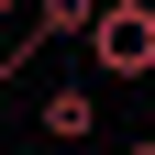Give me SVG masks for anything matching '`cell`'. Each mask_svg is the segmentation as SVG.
Returning <instances> with one entry per match:
<instances>
[{"mask_svg": "<svg viewBox=\"0 0 155 155\" xmlns=\"http://www.w3.org/2000/svg\"><path fill=\"white\" fill-rule=\"evenodd\" d=\"M89 78H155V0L144 11H100V22H89Z\"/></svg>", "mask_w": 155, "mask_h": 155, "instance_id": "1", "label": "cell"}, {"mask_svg": "<svg viewBox=\"0 0 155 155\" xmlns=\"http://www.w3.org/2000/svg\"><path fill=\"white\" fill-rule=\"evenodd\" d=\"M33 122H45V144H89V133H100V89H89V78H55Z\"/></svg>", "mask_w": 155, "mask_h": 155, "instance_id": "2", "label": "cell"}, {"mask_svg": "<svg viewBox=\"0 0 155 155\" xmlns=\"http://www.w3.org/2000/svg\"><path fill=\"white\" fill-rule=\"evenodd\" d=\"M0 89H11V78H0Z\"/></svg>", "mask_w": 155, "mask_h": 155, "instance_id": "6", "label": "cell"}, {"mask_svg": "<svg viewBox=\"0 0 155 155\" xmlns=\"http://www.w3.org/2000/svg\"><path fill=\"white\" fill-rule=\"evenodd\" d=\"M100 11H144V0H100Z\"/></svg>", "mask_w": 155, "mask_h": 155, "instance_id": "3", "label": "cell"}, {"mask_svg": "<svg viewBox=\"0 0 155 155\" xmlns=\"http://www.w3.org/2000/svg\"><path fill=\"white\" fill-rule=\"evenodd\" d=\"M122 155H155V144H122Z\"/></svg>", "mask_w": 155, "mask_h": 155, "instance_id": "5", "label": "cell"}, {"mask_svg": "<svg viewBox=\"0 0 155 155\" xmlns=\"http://www.w3.org/2000/svg\"><path fill=\"white\" fill-rule=\"evenodd\" d=\"M11 11H22V0H0V22H11Z\"/></svg>", "mask_w": 155, "mask_h": 155, "instance_id": "4", "label": "cell"}]
</instances>
